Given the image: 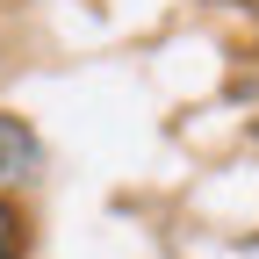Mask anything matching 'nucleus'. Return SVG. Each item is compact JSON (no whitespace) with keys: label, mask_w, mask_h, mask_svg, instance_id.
<instances>
[{"label":"nucleus","mask_w":259,"mask_h":259,"mask_svg":"<svg viewBox=\"0 0 259 259\" xmlns=\"http://www.w3.org/2000/svg\"><path fill=\"white\" fill-rule=\"evenodd\" d=\"M29 252V223H22V209L0 194V259H22Z\"/></svg>","instance_id":"2"},{"label":"nucleus","mask_w":259,"mask_h":259,"mask_svg":"<svg viewBox=\"0 0 259 259\" xmlns=\"http://www.w3.org/2000/svg\"><path fill=\"white\" fill-rule=\"evenodd\" d=\"M44 173V144H36V130H29L22 115L0 108V194H15Z\"/></svg>","instance_id":"1"}]
</instances>
